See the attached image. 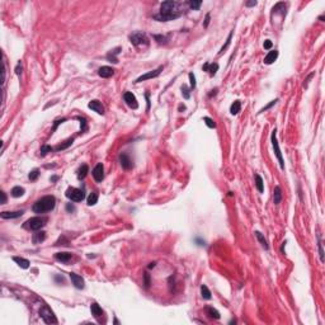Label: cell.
<instances>
[{
    "label": "cell",
    "instance_id": "7bdbcfd3",
    "mask_svg": "<svg viewBox=\"0 0 325 325\" xmlns=\"http://www.w3.org/2000/svg\"><path fill=\"white\" fill-rule=\"evenodd\" d=\"M272 46H273V43H272V41H270V39H265V41H264L263 47H264L265 50H270V48H272Z\"/></svg>",
    "mask_w": 325,
    "mask_h": 325
},
{
    "label": "cell",
    "instance_id": "f907efd6",
    "mask_svg": "<svg viewBox=\"0 0 325 325\" xmlns=\"http://www.w3.org/2000/svg\"><path fill=\"white\" fill-rule=\"evenodd\" d=\"M196 243H197V245H199V247H205L206 245V243H205V240H199V239H196Z\"/></svg>",
    "mask_w": 325,
    "mask_h": 325
},
{
    "label": "cell",
    "instance_id": "83f0119b",
    "mask_svg": "<svg viewBox=\"0 0 325 325\" xmlns=\"http://www.w3.org/2000/svg\"><path fill=\"white\" fill-rule=\"evenodd\" d=\"M240 109H241V102L240 100H235L231 104V107H230V113H231L233 116H235V114H238L240 112Z\"/></svg>",
    "mask_w": 325,
    "mask_h": 325
},
{
    "label": "cell",
    "instance_id": "7402d4cb",
    "mask_svg": "<svg viewBox=\"0 0 325 325\" xmlns=\"http://www.w3.org/2000/svg\"><path fill=\"white\" fill-rule=\"evenodd\" d=\"M281 201H282L281 188H279V185H276V187H274V191H273V203H274V205H279Z\"/></svg>",
    "mask_w": 325,
    "mask_h": 325
},
{
    "label": "cell",
    "instance_id": "52a82bcc",
    "mask_svg": "<svg viewBox=\"0 0 325 325\" xmlns=\"http://www.w3.org/2000/svg\"><path fill=\"white\" fill-rule=\"evenodd\" d=\"M39 316L43 319L45 323L47 324H56L57 323V319L55 318V315H53L52 311L47 307V306H43L42 309L39 310Z\"/></svg>",
    "mask_w": 325,
    "mask_h": 325
},
{
    "label": "cell",
    "instance_id": "b9f144b4",
    "mask_svg": "<svg viewBox=\"0 0 325 325\" xmlns=\"http://www.w3.org/2000/svg\"><path fill=\"white\" fill-rule=\"evenodd\" d=\"M182 94H183V97H184L185 99H189V97H191V94H189V89H188L185 85L182 87Z\"/></svg>",
    "mask_w": 325,
    "mask_h": 325
},
{
    "label": "cell",
    "instance_id": "8d00e7d4",
    "mask_svg": "<svg viewBox=\"0 0 325 325\" xmlns=\"http://www.w3.org/2000/svg\"><path fill=\"white\" fill-rule=\"evenodd\" d=\"M38 177H39V170H38V169H33V170L28 174L29 180H36Z\"/></svg>",
    "mask_w": 325,
    "mask_h": 325
},
{
    "label": "cell",
    "instance_id": "4dcf8cb0",
    "mask_svg": "<svg viewBox=\"0 0 325 325\" xmlns=\"http://www.w3.org/2000/svg\"><path fill=\"white\" fill-rule=\"evenodd\" d=\"M98 202V192H91L88 197V205L89 206H94Z\"/></svg>",
    "mask_w": 325,
    "mask_h": 325
},
{
    "label": "cell",
    "instance_id": "816d5d0a",
    "mask_svg": "<svg viewBox=\"0 0 325 325\" xmlns=\"http://www.w3.org/2000/svg\"><path fill=\"white\" fill-rule=\"evenodd\" d=\"M256 4H258V3H256L255 0H253V2H247V3H245L247 7H255Z\"/></svg>",
    "mask_w": 325,
    "mask_h": 325
},
{
    "label": "cell",
    "instance_id": "484cf974",
    "mask_svg": "<svg viewBox=\"0 0 325 325\" xmlns=\"http://www.w3.org/2000/svg\"><path fill=\"white\" fill-rule=\"evenodd\" d=\"M88 171H89L88 165H87V164H83V165H81V167L78 169V178H79L80 180H81V179H84V178L87 177Z\"/></svg>",
    "mask_w": 325,
    "mask_h": 325
},
{
    "label": "cell",
    "instance_id": "d4e9b609",
    "mask_svg": "<svg viewBox=\"0 0 325 325\" xmlns=\"http://www.w3.org/2000/svg\"><path fill=\"white\" fill-rule=\"evenodd\" d=\"M121 52V47H117V48H114V50H112L109 53H108L107 55V59L109 60L111 62H114V64H117L118 62V60H117V57H116V55H118V53Z\"/></svg>",
    "mask_w": 325,
    "mask_h": 325
},
{
    "label": "cell",
    "instance_id": "d6a6232c",
    "mask_svg": "<svg viewBox=\"0 0 325 325\" xmlns=\"http://www.w3.org/2000/svg\"><path fill=\"white\" fill-rule=\"evenodd\" d=\"M231 37H233V32H230V33H229V37H227V39H226V43H225V46L221 47V50H220V52H219V55H221L222 52H225V50L230 46V43H231Z\"/></svg>",
    "mask_w": 325,
    "mask_h": 325
},
{
    "label": "cell",
    "instance_id": "4316f807",
    "mask_svg": "<svg viewBox=\"0 0 325 325\" xmlns=\"http://www.w3.org/2000/svg\"><path fill=\"white\" fill-rule=\"evenodd\" d=\"M255 187L258 189L259 193H263L264 192V184H263V179L259 174H255Z\"/></svg>",
    "mask_w": 325,
    "mask_h": 325
},
{
    "label": "cell",
    "instance_id": "6da1fadb",
    "mask_svg": "<svg viewBox=\"0 0 325 325\" xmlns=\"http://www.w3.org/2000/svg\"><path fill=\"white\" fill-rule=\"evenodd\" d=\"M183 13H184V4L183 3L169 0V2L161 3L159 14L155 16V19L160 20V22H169V20L179 18Z\"/></svg>",
    "mask_w": 325,
    "mask_h": 325
},
{
    "label": "cell",
    "instance_id": "f1b7e54d",
    "mask_svg": "<svg viewBox=\"0 0 325 325\" xmlns=\"http://www.w3.org/2000/svg\"><path fill=\"white\" fill-rule=\"evenodd\" d=\"M73 142H74V139H69V140H66L64 144H61V145H59V146H56L55 147V150L56 151H61V150H65V149H67L69 146H71L73 145Z\"/></svg>",
    "mask_w": 325,
    "mask_h": 325
},
{
    "label": "cell",
    "instance_id": "74e56055",
    "mask_svg": "<svg viewBox=\"0 0 325 325\" xmlns=\"http://www.w3.org/2000/svg\"><path fill=\"white\" fill-rule=\"evenodd\" d=\"M51 151H53V149H52L51 146H47V145H45V146H42V147H41V155H42V156H45L47 153H51Z\"/></svg>",
    "mask_w": 325,
    "mask_h": 325
},
{
    "label": "cell",
    "instance_id": "681fc988",
    "mask_svg": "<svg viewBox=\"0 0 325 325\" xmlns=\"http://www.w3.org/2000/svg\"><path fill=\"white\" fill-rule=\"evenodd\" d=\"M208 23H210V14H206V18H205V23H203V27H208Z\"/></svg>",
    "mask_w": 325,
    "mask_h": 325
},
{
    "label": "cell",
    "instance_id": "91938a15",
    "mask_svg": "<svg viewBox=\"0 0 325 325\" xmlns=\"http://www.w3.org/2000/svg\"><path fill=\"white\" fill-rule=\"evenodd\" d=\"M184 109H185V105L180 104V105H179V111H184Z\"/></svg>",
    "mask_w": 325,
    "mask_h": 325
},
{
    "label": "cell",
    "instance_id": "8992f818",
    "mask_svg": "<svg viewBox=\"0 0 325 325\" xmlns=\"http://www.w3.org/2000/svg\"><path fill=\"white\" fill-rule=\"evenodd\" d=\"M270 140H272V146H273L274 154H276V156H277V159H278L279 167H281V169L283 170V169H284V161H283L282 153H281V149H279V145H278V141H277V130H276V128L272 131V136H270Z\"/></svg>",
    "mask_w": 325,
    "mask_h": 325
},
{
    "label": "cell",
    "instance_id": "8fae6325",
    "mask_svg": "<svg viewBox=\"0 0 325 325\" xmlns=\"http://www.w3.org/2000/svg\"><path fill=\"white\" fill-rule=\"evenodd\" d=\"M119 164H121V167L123 168V169H131L132 168V160H131V158L126 154V153H122L121 155H119Z\"/></svg>",
    "mask_w": 325,
    "mask_h": 325
},
{
    "label": "cell",
    "instance_id": "7a4b0ae2",
    "mask_svg": "<svg viewBox=\"0 0 325 325\" xmlns=\"http://www.w3.org/2000/svg\"><path fill=\"white\" fill-rule=\"evenodd\" d=\"M55 206H56V198L53 196H45L34 202L32 210L36 213H46L52 211L55 208Z\"/></svg>",
    "mask_w": 325,
    "mask_h": 325
},
{
    "label": "cell",
    "instance_id": "f546056e",
    "mask_svg": "<svg viewBox=\"0 0 325 325\" xmlns=\"http://www.w3.org/2000/svg\"><path fill=\"white\" fill-rule=\"evenodd\" d=\"M201 293H202V297L205 300H210L211 299V292L208 290V287L206 286V284H202L201 286Z\"/></svg>",
    "mask_w": 325,
    "mask_h": 325
},
{
    "label": "cell",
    "instance_id": "ba28073f",
    "mask_svg": "<svg viewBox=\"0 0 325 325\" xmlns=\"http://www.w3.org/2000/svg\"><path fill=\"white\" fill-rule=\"evenodd\" d=\"M123 100H125V103H126L130 108H132V109H137V108H139L137 99H136V97H135L131 91H126V93L123 94Z\"/></svg>",
    "mask_w": 325,
    "mask_h": 325
},
{
    "label": "cell",
    "instance_id": "ac0fdd59",
    "mask_svg": "<svg viewBox=\"0 0 325 325\" xmlns=\"http://www.w3.org/2000/svg\"><path fill=\"white\" fill-rule=\"evenodd\" d=\"M277 57H278V51H269L268 52V55L264 57V64L265 65H272L276 60H277Z\"/></svg>",
    "mask_w": 325,
    "mask_h": 325
},
{
    "label": "cell",
    "instance_id": "9a60e30c",
    "mask_svg": "<svg viewBox=\"0 0 325 325\" xmlns=\"http://www.w3.org/2000/svg\"><path fill=\"white\" fill-rule=\"evenodd\" d=\"M203 71H208L211 76L216 75V73H217L219 70V64L217 62H213V64H210V62H206L205 65H203Z\"/></svg>",
    "mask_w": 325,
    "mask_h": 325
},
{
    "label": "cell",
    "instance_id": "9f6ffc18",
    "mask_svg": "<svg viewBox=\"0 0 325 325\" xmlns=\"http://www.w3.org/2000/svg\"><path fill=\"white\" fill-rule=\"evenodd\" d=\"M284 245H286V241H283L282 243V247H281V252L284 254Z\"/></svg>",
    "mask_w": 325,
    "mask_h": 325
},
{
    "label": "cell",
    "instance_id": "db71d44e",
    "mask_svg": "<svg viewBox=\"0 0 325 325\" xmlns=\"http://www.w3.org/2000/svg\"><path fill=\"white\" fill-rule=\"evenodd\" d=\"M145 97H146V102H147V111H149V108H150V100H149V93L145 94Z\"/></svg>",
    "mask_w": 325,
    "mask_h": 325
},
{
    "label": "cell",
    "instance_id": "836d02e7",
    "mask_svg": "<svg viewBox=\"0 0 325 325\" xmlns=\"http://www.w3.org/2000/svg\"><path fill=\"white\" fill-rule=\"evenodd\" d=\"M318 247H319V255H320V260L321 263H324V250H323V244H321V239L318 235Z\"/></svg>",
    "mask_w": 325,
    "mask_h": 325
},
{
    "label": "cell",
    "instance_id": "d6986e66",
    "mask_svg": "<svg viewBox=\"0 0 325 325\" xmlns=\"http://www.w3.org/2000/svg\"><path fill=\"white\" fill-rule=\"evenodd\" d=\"M71 258H73L71 253H65V252H64V253H56V254H55V259L59 260V262H61V263H67Z\"/></svg>",
    "mask_w": 325,
    "mask_h": 325
},
{
    "label": "cell",
    "instance_id": "94428289",
    "mask_svg": "<svg viewBox=\"0 0 325 325\" xmlns=\"http://www.w3.org/2000/svg\"><path fill=\"white\" fill-rule=\"evenodd\" d=\"M319 19H320L321 22H324V16H320V17H319Z\"/></svg>",
    "mask_w": 325,
    "mask_h": 325
},
{
    "label": "cell",
    "instance_id": "7c38bea8",
    "mask_svg": "<svg viewBox=\"0 0 325 325\" xmlns=\"http://www.w3.org/2000/svg\"><path fill=\"white\" fill-rule=\"evenodd\" d=\"M98 75L100 78H104V79H108L114 75V69L111 66H102L100 69L98 70Z\"/></svg>",
    "mask_w": 325,
    "mask_h": 325
},
{
    "label": "cell",
    "instance_id": "30bf717a",
    "mask_svg": "<svg viewBox=\"0 0 325 325\" xmlns=\"http://www.w3.org/2000/svg\"><path fill=\"white\" fill-rule=\"evenodd\" d=\"M161 71H162V66H159L156 70H153V71H150V73H147V74L141 75L140 78H137L135 83H141V81H145V80H147V79H154V78L159 76Z\"/></svg>",
    "mask_w": 325,
    "mask_h": 325
},
{
    "label": "cell",
    "instance_id": "60d3db41",
    "mask_svg": "<svg viewBox=\"0 0 325 325\" xmlns=\"http://www.w3.org/2000/svg\"><path fill=\"white\" fill-rule=\"evenodd\" d=\"M144 284L146 288L150 287V276H149V273H144Z\"/></svg>",
    "mask_w": 325,
    "mask_h": 325
},
{
    "label": "cell",
    "instance_id": "c3c4849f",
    "mask_svg": "<svg viewBox=\"0 0 325 325\" xmlns=\"http://www.w3.org/2000/svg\"><path fill=\"white\" fill-rule=\"evenodd\" d=\"M16 73H17V75H20V74H22V65H20V62H18V65H17V67H16Z\"/></svg>",
    "mask_w": 325,
    "mask_h": 325
},
{
    "label": "cell",
    "instance_id": "cb8c5ba5",
    "mask_svg": "<svg viewBox=\"0 0 325 325\" xmlns=\"http://www.w3.org/2000/svg\"><path fill=\"white\" fill-rule=\"evenodd\" d=\"M24 188L23 187H20V185H17V187H13L11 188V191H10V193H11V196L14 197V198H18V197H22L23 194H24Z\"/></svg>",
    "mask_w": 325,
    "mask_h": 325
},
{
    "label": "cell",
    "instance_id": "d590c367",
    "mask_svg": "<svg viewBox=\"0 0 325 325\" xmlns=\"http://www.w3.org/2000/svg\"><path fill=\"white\" fill-rule=\"evenodd\" d=\"M203 121H205V123L207 125L208 128H215V127H216V123H215V121H213L212 118H210V117H205V118H203Z\"/></svg>",
    "mask_w": 325,
    "mask_h": 325
},
{
    "label": "cell",
    "instance_id": "e575fe53",
    "mask_svg": "<svg viewBox=\"0 0 325 325\" xmlns=\"http://www.w3.org/2000/svg\"><path fill=\"white\" fill-rule=\"evenodd\" d=\"M188 5H189V8L191 9H193V10H198L199 9V7L202 5V2H194V0H191V2H188Z\"/></svg>",
    "mask_w": 325,
    "mask_h": 325
},
{
    "label": "cell",
    "instance_id": "603a6c76",
    "mask_svg": "<svg viewBox=\"0 0 325 325\" xmlns=\"http://www.w3.org/2000/svg\"><path fill=\"white\" fill-rule=\"evenodd\" d=\"M206 313H207L208 318H211V319H215V320L220 319V313L216 309H213L212 306H207L206 307Z\"/></svg>",
    "mask_w": 325,
    "mask_h": 325
},
{
    "label": "cell",
    "instance_id": "3957f363",
    "mask_svg": "<svg viewBox=\"0 0 325 325\" xmlns=\"http://www.w3.org/2000/svg\"><path fill=\"white\" fill-rule=\"evenodd\" d=\"M47 219L46 217H39V216H36V217H31L29 220H27L23 224V227L25 230H29V231H39L42 227L46 226Z\"/></svg>",
    "mask_w": 325,
    "mask_h": 325
},
{
    "label": "cell",
    "instance_id": "f5cc1de1",
    "mask_svg": "<svg viewBox=\"0 0 325 325\" xmlns=\"http://www.w3.org/2000/svg\"><path fill=\"white\" fill-rule=\"evenodd\" d=\"M216 94H217V88H215V89H213V90H211V93H210V94H208V97H210V98H211V97H212V96H216Z\"/></svg>",
    "mask_w": 325,
    "mask_h": 325
},
{
    "label": "cell",
    "instance_id": "11a10c76",
    "mask_svg": "<svg viewBox=\"0 0 325 325\" xmlns=\"http://www.w3.org/2000/svg\"><path fill=\"white\" fill-rule=\"evenodd\" d=\"M55 279H56V281H60V282H64V277H62V276H61V277H60V276H56Z\"/></svg>",
    "mask_w": 325,
    "mask_h": 325
},
{
    "label": "cell",
    "instance_id": "2e32d148",
    "mask_svg": "<svg viewBox=\"0 0 325 325\" xmlns=\"http://www.w3.org/2000/svg\"><path fill=\"white\" fill-rule=\"evenodd\" d=\"M24 213L23 210L20 211H16V212H8V211H3L2 213H0V216H2V219H18L20 217V216Z\"/></svg>",
    "mask_w": 325,
    "mask_h": 325
},
{
    "label": "cell",
    "instance_id": "4fadbf2b",
    "mask_svg": "<svg viewBox=\"0 0 325 325\" xmlns=\"http://www.w3.org/2000/svg\"><path fill=\"white\" fill-rule=\"evenodd\" d=\"M88 107L90 108V109H93L94 112H97L98 114H104V107L102 105V103L99 102V100H90L89 102V104H88Z\"/></svg>",
    "mask_w": 325,
    "mask_h": 325
},
{
    "label": "cell",
    "instance_id": "5bb4252c",
    "mask_svg": "<svg viewBox=\"0 0 325 325\" xmlns=\"http://www.w3.org/2000/svg\"><path fill=\"white\" fill-rule=\"evenodd\" d=\"M70 279L76 288H79V290L84 288V279L81 278V276H79L76 273H70Z\"/></svg>",
    "mask_w": 325,
    "mask_h": 325
},
{
    "label": "cell",
    "instance_id": "bcb514c9",
    "mask_svg": "<svg viewBox=\"0 0 325 325\" xmlns=\"http://www.w3.org/2000/svg\"><path fill=\"white\" fill-rule=\"evenodd\" d=\"M66 210H67V212H74V211H75V207H74V205H71V203H67V205H66Z\"/></svg>",
    "mask_w": 325,
    "mask_h": 325
},
{
    "label": "cell",
    "instance_id": "277c9868",
    "mask_svg": "<svg viewBox=\"0 0 325 325\" xmlns=\"http://www.w3.org/2000/svg\"><path fill=\"white\" fill-rule=\"evenodd\" d=\"M65 196L71 199L73 202H81L84 198H85V193L83 189H79V188H74V187H70L66 189V193Z\"/></svg>",
    "mask_w": 325,
    "mask_h": 325
},
{
    "label": "cell",
    "instance_id": "1f68e13d",
    "mask_svg": "<svg viewBox=\"0 0 325 325\" xmlns=\"http://www.w3.org/2000/svg\"><path fill=\"white\" fill-rule=\"evenodd\" d=\"M255 234V236H256V239L259 240V243L262 244V247L264 248V249H268L269 247H268V243H267V240H265V238L262 235V233H259V231H255L254 233Z\"/></svg>",
    "mask_w": 325,
    "mask_h": 325
},
{
    "label": "cell",
    "instance_id": "ee69618b",
    "mask_svg": "<svg viewBox=\"0 0 325 325\" xmlns=\"http://www.w3.org/2000/svg\"><path fill=\"white\" fill-rule=\"evenodd\" d=\"M277 102H278V99H274V100H272V102H270V103H269L268 105H265L264 108H262V109H260V112H259V113H262V112H264V111H267V109H269V108H270V107H272V105H274V104H276Z\"/></svg>",
    "mask_w": 325,
    "mask_h": 325
},
{
    "label": "cell",
    "instance_id": "6f0895ef",
    "mask_svg": "<svg viewBox=\"0 0 325 325\" xmlns=\"http://www.w3.org/2000/svg\"><path fill=\"white\" fill-rule=\"evenodd\" d=\"M155 264H156V263H155V262H153V263H150V264H149V267H147V268H149V269H151V268H154V267H155Z\"/></svg>",
    "mask_w": 325,
    "mask_h": 325
},
{
    "label": "cell",
    "instance_id": "ab89813d",
    "mask_svg": "<svg viewBox=\"0 0 325 325\" xmlns=\"http://www.w3.org/2000/svg\"><path fill=\"white\" fill-rule=\"evenodd\" d=\"M189 81H191V88L192 89H194L196 88V76H194V74L193 73H189Z\"/></svg>",
    "mask_w": 325,
    "mask_h": 325
},
{
    "label": "cell",
    "instance_id": "e0dca14e",
    "mask_svg": "<svg viewBox=\"0 0 325 325\" xmlns=\"http://www.w3.org/2000/svg\"><path fill=\"white\" fill-rule=\"evenodd\" d=\"M90 311H91V315L96 318V319H100L102 318V315H103V310H102V307L98 305V304H91L90 305Z\"/></svg>",
    "mask_w": 325,
    "mask_h": 325
},
{
    "label": "cell",
    "instance_id": "ffe728a7",
    "mask_svg": "<svg viewBox=\"0 0 325 325\" xmlns=\"http://www.w3.org/2000/svg\"><path fill=\"white\" fill-rule=\"evenodd\" d=\"M45 239H46V233H45V231H37V233L33 234V236H32V241H33V244H36V245H38V244H41V243H43Z\"/></svg>",
    "mask_w": 325,
    "mask_h": 325
},
{
    "label": "cell",
    "instance_id": "680465c9",
    "mask_svg": "<svg viewBox=\"0 0 325 325\" xmlns=\"http://www.w3.org/2000/svg\"><path fill=\"white\" fill-rule=\"evenodd\" d=\"M59 179V177H56V175H53V177H51V182H56Z\"/></svg>",
    "mask_w": 325,
    "mask_h": 325
},
{
    "label": "cell",
    "instance_id": "44dd1931",
    "mask_svg": "<svg viewBox=\"0 0 325 325\" xmlns=\"http://www.w3.org/2000/svg\"><path fill=\"white\" fill-rule=\"evenodd\" d=\"M13 260H14V262H16L20 268H23V269L29 268V260H28V259L20 258V256H13Z\"/></svg>",
    "mask_w": 325,
    "mask_h": 325
},
{
    "label": "cell",
    "instance_id": "7dc6e473",
    "mask_svg": "<svg viewBox=\"0 0 325 325\" xmlns=\"http://www.w3.org/2000/svg\"><path fill=\"white\" fill-rule=\"evenodd\" d=\"M0 196H2V202H0V203H2V205L7 203V194H5V192L2 191V192H0Z\"/></svg>",
    "mask_w": 325,
    "mask_h": 325
},
{
    "label": "cell",
    "instance_id": "f6af8a7d",
    "mask_svg": "<svg viewBox=\"0 0 325 325\" xmlns=\"http://www.w3.org/2000/svg\"><path fill=\"white\" fill-rule=\"evenodd\" d=\"M66 121V118H61V119H57V121H55V125H53V128H52V131H55L56 128H57V126L60 125V123H62V122H65Z\"/></svg>",
    "mask_w": 325,
    "mask_h": 325
},
{
    "label": "cell",
    "instance_id": "f35d334b",
    "mask_svg": "<svg viewBox=\"0 0 325 325\" xmlns=\"http://www.w3.org/2000/svg\"><path fill=\"white\" fill-rule=\"evenodd\" d=\"M78 119L80 121V128H81V132L87 131V121L84 117H78Z\"/></svg>",
    "mask_w": 325,
    "mask_h": 325
},
{
    "label": "cell",
    "instance_id": "5b68a950",
    "mask_svg": "<svg viewBox=\"0 0 325 325\" xmlns=\"http://www.w3.org/2000/svg\"><path fill=\"white\" fill-rule=\"evenodd\" d=\"M130 42L133 46H149L150 41H149L147 36L142 32H135L130 36Z\"/></svg>",
    "mask_w": 325,
    "mask_h": 325
},
{
    "label": "cell",
    "instance_id": "9c48e42d",
    "mask_svg": "<svg viewBox=\"0 0 325 325\" xmlns=\"http://www.w3.org/2000/svg\"><path fill=\"white\" fill-rule=\"evenodd\" d=\"M91 174H93L94 179H96V182L99 183V182L103 180V178H104V167H103L102 162H98V164H97L96 167H94Z\"/></svg>",
    "mask_w": 325,
    "mask_h": 325
}]
</instances>
